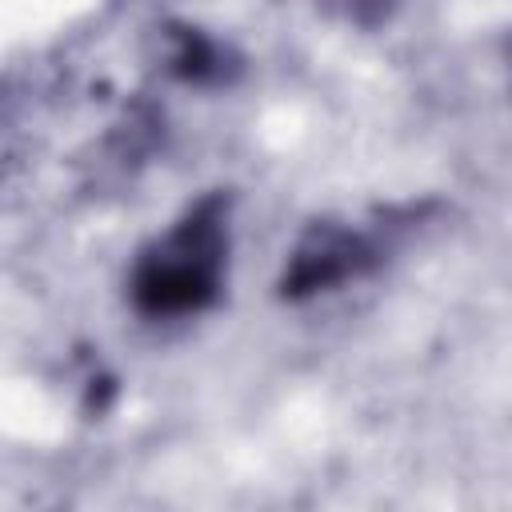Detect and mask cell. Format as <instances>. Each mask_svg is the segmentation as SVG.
Here are the masks:
<instances>
[{
	"label": "cell",
	"mask_w": 512,
	"mask_h": 512,
	"mask_svg": "<svg viewBox=\"0 0 512 512\" xmlns=\"http://www.w3.org/2000/svg\"><path fill=\"white\" fill-rule=\"evenodd\" d=\"M216 240L208 236V224H188L156 260L144 264L136 280V300L148 312H184L196 308L212 292V268H216Z\"/></svg>",
	"instance_id": "cell-1"
}]
</instances>
